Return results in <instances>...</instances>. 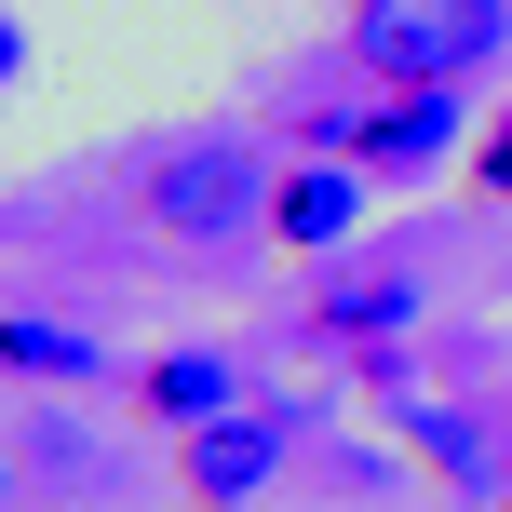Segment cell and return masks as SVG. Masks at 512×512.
<instances>
[{
    "label": "cell",
    "mask_w": 512,
    "mask_h": 512,
    "mask_svg": "<svg viewBox=\"0 0 512 512\" xmlns=\"http://www.w3.org/2000/svg\"><path fill=\"white\" fill-rule=\"evenodd\" d=\"M351 54L378 81H486L512 54V0H351Z\"/></svg>",
    "instance_id": "1"
},
{
    "label": "cell",
    "mask_w": 512,
    "mask_h": 512,
    "mask_svg": "<svg viewBox=\"0 0 512 512\" xmlns=\"http://www.w3.org/2000/svg\"><path fill=\"white\" fill-rule=\"evenodd\" d=\"M310 135H337L364 176H432V162L459 149V95H445V81H391V108H324Z\"/></svg>",
    "instance_id": "3"
},
{
    "label": "cell",
    "mask_w": 512,
    "mask_h": 512,
    "mask_svg": "<svg viewBox=\"0 0 512 512\" xmlns=\"http://www.w3.org/2000/svg\"><path fill=\"white\" fill-rule=\"evenodd\" d=\"M135 405L162 418V432H203V418H230L243 391H230V351H162L149 378H135Z\"/></svg>",
    "instance_id": "7"
},
{
    "label": "cell",
    "mask_w": 512,
    "mask_h": 512,
    "mask_svg": "<svg viewBox=\"0 0 512 512\" xmlns=\"http://www.w3.org/2000/svg\"><path fill=\"white\" fill-rule=\"evenodd\" d=\"M149 216L176 243H243V230H270V162H256V135H176V149H149Z\"/></svg>",
    "instance_id": "2"
},
{
    "label": "cell",
    "mask_w": 512,
    "mask_h": 512,
    "mask_svg": "<svg viewBox=\"0 0 512 512\" xmlns=\"http://www.w3.org/2000/svg\"><path fill=\"white\" fill-rule=\"evenodd\" d=\"M14 81H27V27L0 14V95H14Z\"/></svg>",
    "instance_id": "10"
},
{
    "label": "cell",
    "mask_w": 512,
    "mask_h": 512,
    "mask_svg": "<svg viewBox=\"0 0 512 512\" xmlns=\"http://www.w3.org/2000/svg\"><path fill=\"white\" fill-rule=\"evenodd\" d=\"M472 176H486L499 203H512V108H499V122H486V149H472Z\"/></svg>",
    "instance_id": "9"
},
{
    "label": "cell",
    "mask_w": 512,
    "mask_h": 512,
    "mask_svg": "<svg viewBox=\"0 0 512 512\" xmlns=\"http://www.w3.org/2000/svg\"><path fill=\"white\" fill-rule=\"evenodd\" d=\"M391 324H405V270H337L310 297V337H337V351H391Z\"/></svg>",
    "instance_id": "6"
},
{
    "label": "cell",
    "mask_w": 512,
    "mask_h": 512,
    "mask_svg": "<svg viewBox=\"0 0 512 512\" xmlns=\"http://www.w3.org/2000/svg\"><path fill=\"white\" fill-rule=\"evenodd\" d=\"M0 499H14V459H0Z\"/></svg>",
    "instance_id": "11"
},
{
    "label": "cell",
    "mask_w": 512,
    "mask_h": 512,
    "mask_svg": "<svg viewBox=\"0 0 512 512\" xmlns=\"http://www.w3.org/2000/svg\"><path fill=\"white\" fill-rule=\"evenodd\" d=\"M283 445H297V418H283V405H230V418H203V432L176 445V486L203 499V512H243V499L283 472Z\"/></svg>",
    "instance_id": "4"
},
{
    "label": "cell",
    "mask_w": 512,
    "mask_h": 512,
    "mask_svg": "<svg viewBox=\"0 0 512 512\" xmlns=\"http://www.w3.org/2000/svg\"><path fill=\"white\" fill-rule=\"evenodd\" d=\"M364 203H378V176H364V162H297V176L270 189V230L310 243V256H337V243L364 230Z\"/></svg>",
    "instance_id": "5"
},
{
    "label": "cell",
    "mask_w": 512,
    "mask_h": 512,
    "mask_svg": "<svg viewBox=\"0 0 512 512\" xmlns=\"http://www.w3.org/2000/svg\"><path fill=\"white\" fill-rule=\"evenodd\" d=\"M0 364L14 378H95V324H68V310H0Z\"/></svg>",
    "instance_id": "8"
}]
</instances>
